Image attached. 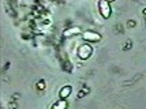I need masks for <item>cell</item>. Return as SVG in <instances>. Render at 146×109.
Returning <instances> with one entry per match:
<instances>
[{
  "instance_id": "6da1fadb",
  "label": "cell",
  "mask_w": 146,
  "mask_h": 109,
  "mask_svg": "<svg viewBox=\"0 0 146 109\" xmlns=\"http://www.w3.org/2000/svg\"><path fill=\"white\" fill-rule=\"evenodd\" d=\"M100 11H101V15L104 18H109L111 15V6H109L108 1H100Z\"/></svg>"
},
{
  "instance_id": "5b68a950",
  "label": "cell",
  "mask_w": 146,
  "mask_h": 109,
  "mask_svg": "<svg viewBox=\"0 0 146 109\" xmlns=\"http://www.w3.org/2000/svg\"><path fill=\"white\" fill-rule=\"evenodd\" d=\"M66 108H67L66 100H60V101H57V102L52 106V109H66Z\"/></svg>"
},
{
  "instance_id": "277c9868",
  "label": "cell",
  "mask_w": 146,
  "mask_h": 109,
  "mask_svg": "<svg viewBox=\"0 0 146 109\" xmlns=\"http://www.w3.org/2000/svg\"><path fill=\"white\" fill-rule=\"evenodd\" d=\"M71 94V87L70 86H66L60 90V98H67Z\"/></svg>"
},
{
  "instance_id": "3957f363",
  "label": "cell",
  "mask_w": 146,
  "mask_h": 109,
  "mask_svg": "<svg viewBox=\"0 0 146 109\" xmlns=\"http://www.w3.org/2000/svg\"><path fill=\"white\" fill-rule=\"evenodd\" d=\"M90 52H92V49H90L89 45H83V46H81V48H79L78 55H79V57H81V59H88L90 56Z\"/></svg>"
},
{
  "instance_id": "8992f818",
  "label": "cell",
  "mask_w": 146,
  "mask_h": 109,
  "mask_svg": "<svg viewBox=\"0 0 146 109\" xmlns=\"http://www.w3.org/2000/svg\"><path fill=\"white\" fill-rule=\"evenodd\" d=\"M75 33H79V29H78V27H74V29H68V30H66V32H64V36H66V37H70V36L75 34Z\"/></svg>"
},
{
  "instance_id": "7a4b0ae2",
  "label": "cell",
  "mask_w": 146,
  "mask_h": 109,
  "mask_svg": "<svg viewBox=\"0 0 146 109\" xmlns=\"http://www.w3.org/2000/svg\"><path fill=\"white\" fill-rule=\"evenodd\" d=\"M83 40H86V41H90V42H96V41H98V40L101 38V36L98 34V33H94V32H86L82 34Z\"/></svg>"
}]
</instances>
